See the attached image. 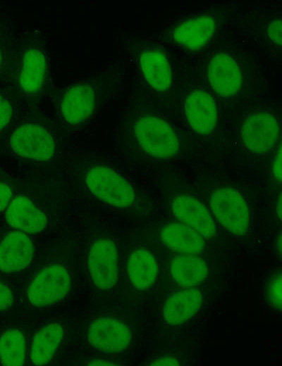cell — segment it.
I'll return each mask as SVG.
<instances>
[{"label": "cell", "mask_w": 282, "mask_h": 366, "mask_svg": "<svg viewBox=\"0 0 282 366\" xmlns=\"http://www.w3.org/2000/svg\"><path fill=\"white\" fill-rule=\"evenodd\" d=\"M112 72V70L106 67L63 89L59 101V114L63 121L76 126L88 120L100 102L110 93H114Z\"/></svg>", "instance_id": "6da1fadb"}, {"label": "cell", "mask_w": 282, "mask_h": 366, "mask_svg": "<svg viewBox=\"0 0 282 366\" xmlns=\"http://www.w3.org/2000/svg\"><path fill=\"white\" fill-rule=\"evenodd\" d=\"M20 58L16 83L18 93L26 98L42 93L48 77L49 53L44 34L37 30L20 42Z\"/></svg>", "instance_id": "7a4b0ae2"}, {"label": "cell", "mask_w": 282, "mask_h": 366, "mask_svg": "<svg viewBox=\"0 0 282 366\" xmlns=\"http://www.w3.org/2000/svg\"><path fill=\"white\" fill-rule=\"evenodd\" d=\"M133 132L139 146L153 157L173 158L180 150V141L174 130L159 117L140 116L133 123Z\"/></svg>", "instance_id": "3957f363"}, {"label": "cell", "mask_w": 282, "mask_h": 366, "mask_svg": "<svg viewBox=\"0 0 282 366\" xmlns=\"http://www.w3.org/2000/svg\"><path fill=\"white\" fill-rule=\"evenodd\" d=\"M89 190L99 200L117 208L131 206L136 199L130 182L116 170L104 165H94L85 175Z\"/></svg>", "instance_id": "277c9868"}, {"label": "cell", "mask_w": 282, "mask_h": 366, "mask_svg": "<svg viewBox=\"0 0 282 366\" xmlns=\"http://www.w3.org/2000/svg\"><path fill=\"white\" fill-rule=\"evenodd\" d=\"M210 208L219 223L235 236L247 234L251 224L250 213L244 196L236 189L223 187L209 198Z\"/></svg>", "instance_id": "5b68a950"}, {"label": "cell", "mask_w": 282, "mask_h": 366, "mask_svg": "<svg viewBox=\"0 0 282 366\" xmlns=\"http://www.w3.org/2000/svg\"><path fill=\"white\" fill-rule=\"evenodd\" d=\"M8 146L16 156L36 161L49 160L56 152L53 134L45 127L35 123L17 127L9 136Z\"/></svg>", "instance_id": "8992f818"}, {"label": "cell", "mask_w": 282, "mask_h": 366, "mask_svg": "<svg viewBox=\"0 0 282 366\" xmlns=\"http://www.w3.org/2000/svg\"><path fill=\"white\" fill-rule=\"evenodd\" d=\"M70 286L71 277L66 267L51 265L39 272L31 281L27 297L34 306H47L65 298Z\"/></svg>", "instance_id": "52a82bcc"}, {"label": "cell", "mask_w": 282, "mask_h": 366, "mask_svg": "<svg viewBox=\"0 0 282 366\" xmlns=\"http://www.w3.org/2000/svg\"><path fill=\"white\" fill-rule=\"evenodd\" d=\"M88 271L94 285L101 290L114 287L118 278V253L112 240L99 239L91 245Z\"/></svg>", "instance_id": "ba28073f"}, {"label": "cell", "mask_w": 282, "mask_h": 366, "mask_svg": "<svg viewBox=\"0 0 282 366\" xmlns=\"http://www.w3.org/2000/svg\"><path fill=\"white\" fill-rule=\"evenodd\" d=\"M280 125L271 113L259 112L250 115L240 130L242 142L249 151L263 154L277 144L280 137Z\"/></svg>", "instance_id": "9c48e42d"}, {"label": "cell", "mask_w": 282, "mask_h": 366, "mask_svg": "<svg viewBox=\"0 0 282 366\" xmlns=\"http://www.w3.org/2000/svg\"><path fill=\"white\" fill-rule=\"evenodd\" d=\"M89 344L105 353H121L130 346L132 333L122 321L111 317H99L90 324L87 335Z\"/></svg>", "instance_id": "30bf717a"}, {"label": "cell", "mask_w": 282, "mask_h": 366, "mask_svg": "<svg viewBox=\"0 0 282 366\" xmlns=\"http://www.w3.org/2000/svg\"><path fill=\"white\" fill-rule=\"evenodd\" d=\"M170 206L180 222L192 228L204 239L214 236V218L207 207L199 199L190 195H178L171 199Z\"/></svg>", "instance_id": "8fae6325"}, {"label": "cell", "mask_w": 282, "mask_h": 366, "mask_svg": "<svg viewBox=\"0 0 282 366\" xmlns=\"http://www.w3.org/2000/svg\"><path fill=\"white\" fill-rule=\"evenodd\" d=\"M209 84L221 96H233L238 93L243 84V75L239 65L229 54L218 52L210 60L208 71Z\"/></svg>", "instance_id": "7c38bea8"}, {"label": "cell", "mask_w": 282, "mask_h": 366, "mask_svg": "<svg viewBox=\"0 0 282 366\" xmlns=\"http://www.w3.org/2000/svg\"><path fill=\"white\" fill-rule=\"evenodd\" d=\"M34 253V244L27 235L17 231L6 234L0 241V271H22L31 263Z\"/></svg>", "instance_id": "4fadbf2b"}, {"label": "cell", "mask_w": 282, "mask_h": 366, "mask_svg": "<svg viewBox=\"0 0 282 366\" xmlns=\"http://www.w3.org/2000/svg\"><path fill=\"white\" fill-rule=\"evenodd\" d=\"M184 111L189 125L196 133H212L217 122V110L210 95L202 90L193 92L185 101Z\"/></svg>", "instance_id": "5bb4252c"}, {"label": "cell", "mask_w": 282, "mask_h": 366, "mask_svg": "<svg viewBox=\"0 0 282 366\" xmlns=\"http://www.w3.org/2000/svg\"><path fill=\"white\" fill-rule=\"evenodd\" d=\"M6 219L11 227L28 233L40 232L48 223L47 215L24 196L12 198L6 209Z\"/></svg>", "instance_id": "9a60e30c"}, {"label": "cell", "mask_w": 282, "mask_h": 366, "mask_svg": "<svg viewBox=\"0 0 282 366\" xmlns=\"http://www.w3.org/2000/svg\"><path fill=\"white\" fill-rule=\"evenodd\" d=\"M202 292L195 287L186 288L168 296L163 305L162 313L166 323L176 326L188 322L201 308Z\"/></svg>", "instance_id": "2e32d148"}, {"label": "cell", "mask_w": 282, "mask_h": 366, "mask_svg": "<svg viewBox=\"0 0 282 366\" xmlns=\"http://www.w3.org/2000/svg\"><path fill=\"white\" fill-rule=\"evenodd\" d=\"M216 30L214 19L209 15L195 18L179 25L172 34L173 41L184 48L195 49L204 46Z\"/></svg>", "instance_id": "e0dca14e"}, {"label": "cell", "mask_w": 282, "mask_h": 366, "mask_svg": "<svg viewBox=\"0 0 282 366\" xmlns=\"http://www.w3.org/2000/svg\"><path fill=\"white\" fill-rule=\"evenodd\" d=\"M161 239L168 248L180 254L197 255L205 246L204 239L181 222L165 225L161 232Z\"/></svg>", "instance_id": "ac0fdd59"}, {"label": "cell", "mask_w": 282, "mask_h": 366, "mask_svg": "<svg viewBox=\"0 0 282 366\" xmlns=\"http://www.w3.org/2000/svg\"><path fill=\"white\" fill-rule=\"evenodd\" d=\"M169 273L178 285L194 287L205 280L208 267L206 262L197 255L180 254L171 259Z\"/></svg>", "instance_id": "d6986e66"}, {"label": "cell", "mask_w": 282, "mask_h": 366, "mask_svg": "<svg viewBox=\"0 0 282 366\" xmlns=\"http://www.w3.org/2000/svg\"><path fill=\"white\" fill-rule=\"evenodd\" d=\"M127 272L133 286L139 289H146L156 282L159 274V264L151 251L137 248L128 258Z\"/></svg>", "instance_id": "ffe728a7"}, {"label": "cell", "mask_w": 282, "mask_h": 366, "mask_svg": "<svg viewBox=\"0 0 282 366\" xmlns=\"http://www.w3.org/2000/svg\"><path fill=\"white\" fill-rule=\"evenodd\" d=\"M142 75L147 84L160 92L166 91L171 83V72L165 54L156 50L142 51L138 58Z\"/></svg>", "instance_id": "44dd1931"}, {"label": "cell", "mask_w": 282, "mask_h": 366, "mask_svg": "<svg viewBox=\"0 0 282 366\" xmlns=\"http://www.w3.org/2000/svg\"><path fill=\"white\" fill-rule=\"evenodd\" d=\"M64 336V328L51 323L40 328L34 335L30 349V361L35 365L47 364L56 354Z\"/></svg>", "instance_id": "7402d4cb"}, {"label": "cell", "mask_w": 282, "mask_h": 366, "mask_svg": "<svg viewBox=\"0 0 282 366\" xmlns=\"http://www.w3.org/2000/svg\"><path fill=\"white\" fill-rule=\"evenodd\" d=\"M18 36L12 19L0 9V88L13 77V59L17 53Z\"/></svg>", "instance_id": "603a6c76"}, {"label": "cell", "mask_w": 282, "mask_h": 366, "mask_svg": "<svg viewBox=\"0 0 282 366\" xmlns=\"http://www.w3.org/2000/svg\"><path fill=\"white\" fill-rule=\"evenodd\" d=\"M26 344L23 334L9 329L0 335V362L3 365H23L25 359Z\"/></svg>", "instance_id": "cb8c5ba5"}, {"label": "cell", "mask_w": 282, "mask_h": 366, "mask_svg": "<svg viewBox=\"0 0 282 366\" xmlns=\"http://www.w3.org/2000/svg\"><path fill=\"white\" fill-rule=\"evenodd\" d=\"M267 303L274 310L281 311L282 307V277L281 271L272 274L265 287Z\"/></svg>", "instance_id": "d4e9b609"}, {"label": "cell", "mask_w": 282, "mask_h": 366, "mask_svg": "<svg viewBox=\"0 0 282 366\" xmlns=\"http://www.w3.org/2000/svg\"><path fill=\"white\" fill-rule=\"evenodd\" d=\"M13 117V105L5 92L0 88V132L7 127Z\"/></svg>", "instance_id": "484cf974"}, {"label": "cell", "mask_w": 282, "mask_h": 366, "mask_svg": "<svg viewBox=\"0 0 282 366\" xmlns=\"http://www.w3.org/2000/svg\"><path fill=\"white\" fill-rule=\"evenodd\" d=\"M13 303V297L11 289L0 282V311L9 309Z\"/></svg>", "instance_id": "4316f807"}, {"label": "cell", "mask_w": 282, "mask_h": 366, "mask_svg": "<svg viewBox=\"0 0 282 366\" xmlns=\"http://www.w3.org/2000/svg\"><path fill=\"white\" fill-rule=\"evenodd\" d=\"M267 33L272 42L281 46V21L280 19L274 20L269 24Z\"/></svg>", "instance_id": "83f0119b"}, {"label": "cell", "mask_w": 282, "mask_h": 366, "mask_svg": "<svg viewBox=\"0 0 282 366\" xmlns=\"http://www.w3.org/2000/svg\"><path fill=\"white\" fill-rule=\"evenodd\" d=\"M13 198V191L6 183L0 181V211L6 210Z\"/></svg>", "instance_id": "f1b7e54d"}, {"label": "cell", "mask_w": 282, "mask_h": 366, "mask_svg": "<svg viewBox=\"0 0 282 366\" xmlns=\"http://www.w3.org/2000/svg\"><path fill=\"white\" fill-rule=\"evenodd\" d=\"M271 173L276 182H281V148L279 145L271 163Z\"/></svg>", "instance_id": "f546056e"}, {"label": "cell", "mask_w": 282, "mask_h": 366, "mask_svg": "<svg viewBox=\"0 0 282 366\" xmlns=\"http://www.w3.org/2000/svg\"><path fill=\"white\" fill-rule=\"evenodd\" d=\"M151 365H180V362L178 358L171 355H165L154 359L151 362Z\"/></svg>", "instance_id": "4dcf8cb0"}, {"label": "cell", "mask_w": 282, "mask_h": 366, "mask_svg": "<svg viewBox=\"0 0 282 366\" xmlns=\"http://www.w3.org/2000/svg\"><path fill=\"white\" fill-rule=\"evenodd\" d=\"M87 364L88 365H114L112 362H111L109 361L104 360H98V359L97 360H91Z\"/></svg>", "instance_id": "1f68e13d"}, {"label": "cell", "mask_w": 282, "mask_h": 366, "mask_svg": "<svg viewBox=\"0 0 282 366\" xmlns=\"http://www.w3.org/2000/svg\"><path fill=\"white\" fill-rule=\"evenodd\" d=\"M276 251L279 256L281 255V232L276 236Z\"/></svg>", "instance_id": "d6a6232c"}, {"label": "cell", "mask_w": 282, "mask_h": 366, "mask_svg": "<svg viewBox=\"0 0 282 366\" xmlns=\"http://www.w3.org/2000/svg\"><path fill=\"white\" fill-rule=\"evenodd\" d=\"M276 215H278V217L279 220L281 219V196H279L278 202L276 203Z\"/></svg>", "instance_id": "836d02e7"}]
</instances>
